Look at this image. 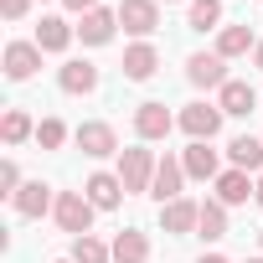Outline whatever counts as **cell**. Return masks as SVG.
Returning a JSON list of instances; mask_svg holds the SVG:
<instances>
[{
  "mask_svg": "<svg viewBox=\"0 0 263 263\" xmlns=\"http://www.w3.org/2000/svg\"><path fill=\"white\" fill-rule=\"evenodd\" d=\"M21 186H26V181H21V165H16V160H0V196H11V201H16Z\"/></svg>",
  "mask_w": 263,
  "mask_h": 263,
  "instance_id": "28",
  "label": "cell"
},
{
  "mask_svg": "<svg viewBox=\"0 0 263 263\" xmlns=\"http://www.w3.org/2000/svg\"><path fill=\"white\" fill-rule=\"evenodd\" d=\"M181 186H186V165H181V155H160L150 196H155V201L165 206V201H176V196H181Z\"/></svg>",
  "mask_w": 263,
  "mask_h": 263,
  "instance_id": "13",
  "label": "cell"
},
{
  "mask_svg": "<svg viewBox=\"0 0 263 263\" xmlns=\"http://www.w3.org/2000/svg\"><path fill=\"white\" fill-rule=\"evenodd\" d=\"M62 140H67V124L62 119H42L36 124V145L42 150H62Z\"/></svg>",
  "mask_w": 263,
  "mask_h": 263,
  "instance_id": "27",
  "label": "cell"
},
{
  "mask_svg": "<svg viewBox=\"0 0 263 263\" xmlns=\"http://www.w3.org/2000/svg\"><path fill=\"white\" fill-rule=\"evenodd\" d=\"M212 186H217V201H222V206H242V201L253 196V176H248V171H232V165H227Z\"/></svg>",
  "mask_w": 263,
  "mask_h": 263,
  "instance_id": "19",
  "label": "cell"
},
{
  "mask_svg": "<svg viewBox=\"0 0 263 263\" xmlns=\"http://www.w3.org/2000/svg\"><path fill=\"white\" fill-rule=\"evenodd\" d=\"M72 36H78V26H67L62 16H42V26H36V47L42 52H67Z\"/></svg>",
  "mask_w": 263,
  "mask_h": 263,
  "instance_id": "21",
  "label": "cell"
},
{
  "mask_svg": "<svg viewBox=\"0 0 263 263\" xmlns=\"http://www.w3.org/2000/svg\"><path fill=\"white\" fill-rule=\"evenodd\" d=\"M0 140H6V145H26V140H36L31 114H26V108H6V119H0Z\"/></svg>",
  "mask_w": 263,
  "mask_h": 263,
  "instance_id": "23",
  "label": "cell"
},
{
  "mask_svg": "<svg viewBox=\"0 0 263 263\" xmlns=\"http://www.w3.org/2000/svg\"><path fill=\"white\" fill-rule=\"evenodd\" d=\"M11 206H16V217H47V212H57V191L47 181H26Z\"/></svg>",
  "mask_w": 263,
  "mask_h": 263,
  "instance_id": "14",
  "label": "cell"
},
{
  "mask_svg": "<svg viewBox=\"0 0 263 263\" xmlns=\"http://www.w3.org/2000/svg\"><path fill=\"white\" fill-rule=\"evenodd\" d=\"M196 222H201V201H191V196H176V201H165V206H160V227H165L171 237L196 232Z\"/></svg>",
  "mask_w": 263,
  "mask_h": 263,
  "instance_id": "12",
  "label": "cell"
},
{
  "mask_svg": "<svg viewBox=\"0 0 263 263\" xmlns=\"http://www.w3.org/2000/svg\"><path fill=\"white\" fill-rule=\"evenodd\" d=\"M217 108H222L227 119H248V114L258 108V93H253L248 83H237V78H232V83H227V88L217 93Z\"/></svg>",
  "mask_w": 263,
  "mask_h": 263,
  "instance_id": "18",
  "label": "cell"
},
{
  "mask_svg": "<svg viewBox=\"0 0 263 263\" xmlns=\"http://www.w3.org/2000/svg\"><path fill=\"white\" fill-rule=\"evenodd\" d=\"M253 47H258V36L248 31V21H242V26H222V31H217V57H227V62H232V57H242V52H253Z\"/></svg>",
  "mask_w": 263,
  "mask_h": 263,
  "instance_id": "22",
  "label": "cell"
},
{
  "mask_svg": "<svg viewBox=\"0 0 263 263\" xmlns=\"http://www.w3.org/2000/svg\"><path fill=\"white\" fill-rule=\"evenodd\" d=\"M253 201L263 206V176H253Z\"/></svg>",
  "mask_w": 263,
  "mask_h": 263,
  "instance_id": "31",
  "label": "cell"
},
{
  "mask_svg": "<svg viewBox=\"0 0 263 263\" xmlns=\"http://www.w3.org/2000/svg\"><path fill=\"white\" fill-rule=\"evenodd\" d=\"M186 83L191 88H227L232 78H227V57H217V52H191L186 57Z\"/></svg>",
  "mask_w": 263,
  "mask_h": 263,
  "instance_id": "7",
  "label": "cell"
},
{
  "mask_svg": "<svg viewBox=\"0 0 263 263\" xmlns=\"http://www.w3.org/2000/svg\"><path fill=\"white\" fill-rule=\"evenodd\" d=\"M83 196L98 206V212H114L129 191H124V181H119V171H93L88 181H83Z\"/></svg>",
  "mask_w": 263,
  "mask_h": 263,
  "instance_id": "11",
  "label": "cell"
},
{
  "mask_svg": "<svg viewBox=\"0 0 263 263\" xmlns=\"http://www.w3.org/2000/svg\"><path fill=\"white\" fill-rule=\"evenodd\" d=\"M248 263H263V258H248Z\"/></svg>",
  "mask_w": 263,
  "mask_h": 263,
  "instance_id": "36",
  "label": "cell"
},
{
  "mask_svg": "<svg viewBox=\"0 0 263 263\" xmlns=\"http://www.w3.org/2000/svg\"><path fill=\"white\" fill-rule=\"evenodd\" d=\"M42 47L36 42H6V57H0V62H6V78L11 83H26V78H36L42 72Z\"/></svg>",
  "mask_w": 263,
  "mask_h": 263,
  "instance_id": "8",
  "label": "cell"
},
{
  "mask_svg": "<svg viewBox=\"0 0 263 263\" xmlns=\"http://www.w3.org/2000/svg\"><path fill=\"white\" fill-rule=\"evenodd\" d=\"M196 232H201L206 242L227 237V206H222L217 196H206V201H201V222H196Z\"/></svg>",
  "mask_w": 263,
  "mask_h": 263,
  "instance_id": "25",
  "label": "cell"
},
{
  "mask_svg": "<svg viewBox=\"0 0 263 263\" xmlns=\"http://www.w3.org/2000/svg\"><path fill=\"white\" fill-rule=\"evenodd\" d=\"M227 160H232V171L263 176V135H258V140H253V135H237V140L227 145Z\"/></svg>",
  "mask_w": 263,
  "mask_h": 263,
  "instance_id": "17",
  "label": "cell"
},
{
  "mask_svg": "<svg viewBox=\"0 0 263 263\" xmlns=\"http://www.w3.org/2000/svg\"><path fill=\"white\" fill-rule=\"evenodd\" d=\"M72 140H78V150H83L88 160H108V155H119V135H114V124H103V119L78 124Z\"/></svg>",
  "mask_w": 263,
  "mask_h": 263,
  "instance_id": "6",
  "label": "cell"
},
{
  "mask_svg": "<svg viewBox=\"0 0 263 263\" xmlns=\"http://www.w3.org/2000/svg\"><path fill=\"white\" fill-rule=\"evenodd\" d=\"M62 6H67L72 16H88V11H98V6H103V0H62Z\"/></svg>",
  "mask_w": 263,
  "mask_h": 263,
  "instance_id": "30",
  "label": "cell"
},
{
  "mask_svg": "<svg viewBox=\"0 0 263 263\" xmlns=\"http://www.w3.org/2000/svg\"><path fill=\"white\" fill-rule=\"evenodd\" d=\"M108 248H114V263H150V237L140 227H124Z\"/></svg>",
  "mask_w": 263,
  "mask_h": 263,
  "instance_id": "20",
  "label": "cell"
},
{
  "mask_svg": "<svg viewBox=\"0 0 263 263\" xmlns=\"http://www.w3.org/2000/svg\"><path fill=\"white\" fill-rule=\"evenodd\" d=\"M165 6H176V0H165Z\"/></svg>",
  "mask_w": 263,
  "mask_h": 263,
  "instance_id": "37",
  "label": "cell"
},
{
  "mask_svg": "<svg viewBox=\"0 0 263 263\" xmlns=\"http://www.w3.org/2000/svg\"><path fill=\"white\" fill-rule=\"evenodd\" d=\"M222 119H227V114H222L217 103H201V98L176 114V124H181L186 140H217V135H222Z\"/></svg>",
  "mask_w": 263,
  "mask_h": 263,
  "instance_id": "3",
  "label": "cell"
},
{
  "mask_svg": "<svg viewBox=\"0 0 263 263\" xmlns=\"http://www.w3.org/2000/svg\"><path fill=\"white\" fill-rule=\"evenodd\" d=\"M72 263H114V248L98 242L93 232L88 237H72Z\"/></svg>",
  "mask_w": 263,
  "mask_h": 263,
  "instance_id": "26",
  "label": "cell"
},
{
  "mask_svg": "<svg viewBox=\"0 0 263 263\" xmlns=\"http://www.w3.org/2000/svg\"><path fill=\"white\" fill-rule=\"evenodd\" d=\"M253 67H258V72H263V42H258V47H253Z\"/></svg>",
  "mask_w": 263,
  "mask_h": 263,
  "instance_id": "33",
  "label": "cell"
},
{
  "mask_svg": "<svg viewBox=\"0 0 263 263\" xmlns=\"http://www.w3.org/2000/svg\"><path fill=\"white\" fill-rule=\"evenodd\" d=\"M186 26L191 31H222V0H191L186 6Z\"/></svg>",
  "mask_w": 263,
  "mask_h": 263,
  "instance_id": "24",
  "label": "cell"
},
{
  "mask_svg": "<svg viewBox=\"0 0 263 263\" xmlns=\"http://www.w3.org/2000/svg\"><path fill=\"white\" fill-rule=\"evenodd\" d=\"M171 129H181V124H176V114H171L160 98H145V103L135 108V135H140V145H155V140H165Z\"/></svg>",
  "mask_w": 263,
  "mask_h": 263,
  "instance_id": "5",
  "label": "cell"
},
{
  "mask_svg": "<svg viewBox=\"0 0 263 263\" xmlns=\"http://www.w3.org/2000/svg\"><path fill=\"white\" fill-rule=\"evenodd\" d=\"M155 72H160V52H155V42L124 47V78H129V83H150Z\"/></svg>",
  "mask_w": 263,
  "mask_h": 263,
  "instance_id": "15",
  "label": "cell"
},
{
  "mask_svg": "<svg viewBox=\"0 0 263 263\" xmlns=\"http://www.w3.org/2000/svg\"><path fill=\"white\" fill-rule=\"evenodd\" d=\"M57 88H62V93H72V98H78V93H93V88H98V67H93V62H83V57H72V62H62V67H57Z\"/></svg>",
  "mask_w": 263,
  "mask_h": 263,
  "instance_id": "16",
  "label": "cell"
},
{
  "mask_svg": "<svg viewBox=\"0 0 263 263\" xmlns=\"http://www.w3.org/2000/svg\"><path fill=\"white\" fill-rule=\"evenodd\" d=\"M181 165H186V181H217L222 176V155L212 150V140H191L181 150Z\"/></svg>",
  "mask_w": 263,
  "mask_h": 263,
  "instance_id": "9",
  "label": "cell"
},
{
  "mask_svg": "<svg viewBox=\"0 0 263 263\" xmlns=\"http://www.w3.org/2000/svg\"><path fill=\"white\" fill-rule=\"evenodd\" d=\"M114 11H119V26L140 42H150L160 31V0H119Z\"/></svg>",
  "mask_w": 263,
  "mask_h": 263,
  "instance_id": "4",
  "label": "cell"
},
{
  "mask_svg": "<svg viewBox=\"0 0 263 263\" xmlns=\"http://www.w3.org/2000/svg\"><path fill=\"white\" fill-rule=\"evenodd\" d=\"M196 263H227V258H222V253H201Z\"/></svg>",
  "mask_w": 263,
  "mask_h": 263,
  "instance_id": "32",
  "label": "cell"
},
{
  "mask_svg": "<svg viewBox=\"0 0 263 263\" xmlns=\"http://www.w3.org/2000/svg\"><path fill=\"white\" fill-rule=\"evenodd\" d=\"M114 31H119V11H108V6L78 16V42H83V47H108Z\"/></svg>",
  "mask_w": 263,
  "mask_h": 263,
  "instance_id": "10",
  "label": "cell"
},
{
  "mask_svg": "<svg viewBox=\"0 0 263 263\" xmlns=\"http://www.w3.org/2000/svg\"><path fill=\"white\" fill-rule=\"evenodd\" d=\"M155 150H145V145H129V150H119V181H124V191L129 196H150V186H155Z\"/></svg>",
  "mask_w": 263,
  "mask_h": 263,
  "instance_id": "1",
  "label": "cell"
},
{
  "mask_svg": "<svg viewBox=\"0 0 263 263\" xmlns=\"http://www.w3.org/2000/svg\"><path fill=\"white\" fill-rule=\"evenodd\" d=\"M52 263H72V258H52Z\"/></svg>",
  "mask_w": 263,
  "mask_h": 263,
  "instance_id": "35",
  "label": "cell"
},
{
  "mask_svg": "<svg viewBox=\"0 0 263 263\" xmlns=\"http://www.w3.org/2000/svg\"><path fill=\"white\" fill-rule=\"evenodd\" d=\"M258 248H263V227H258Z\"/></svg>",
  "mask_w": 263,
  "mask_h": 263,
  "instance_id": "34",
  "label": "cell"
},
{
  "mask_svg": "<svg viewBox=\"0 0 263 263\" xmlns=\"http://www.w3.org/2000/svg\"><path fill=\"white\" fill-rule=\"evenodd\" d=\"M93 212H98V206H93L83 191H57V212H52V217H57V227H62V232L88 237V232H93Z\"/></svg>",
  "mask_w": 263,
  "mask_h": 263,
  "instance_id": "2",
  "label": "cell"
},
{
  "mask_svg": "<svg viewBox=\"0 0 263 263\" xmlns=\"http://www.w3.org/2000/svg\"><path fill=\"white\" fill-rule=\"evenodd\" d=\"M31 11V0H0V16H6V21H21Z\"/></svg>",
  "mask_w": 263,
  "mask_h": 263,
  "instance_id": "29",
  "label": "cell"
}]
</instances>
